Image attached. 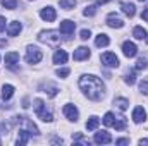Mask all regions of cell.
<instances>
[{"instance_id":"1","label":"cell","mask_w":148,"mask_h":146,"mask_svg":"<svg viewBox=\"0 0 148 146\" xmlns=\"http://www.w3.org/2000/svg\"><path fill=\"white\" fill-rule=\"evenodd\" d=\"M79 88L81 91L93 102H100L103 96H105V84L97 77V76H83L79 79Z\"/></svg>"},{"instance_id":"2","label":"cell","mask_w":148,"mask_h":146,"mask_svg":"<svg viewBox=\"0 0 148 146\" xmlns=\"http://www.w3.org/2000/svg\"><path fill=\"white\" fill-rule=\"evenodd\" d=\"M38 40H40L41 43L50 45V46H57V45H60V41H62V38H60V31H55V29L41 31V33L38 35Z\"/></svg>"},{"instance_id":"3","label":"cell","mask_w":148,"mask_h":146,"mask_svg":"<svg viewBox=\"0 0 148 146\" xmlns=\"http://www.w3.org/2000/svg\"><path fill=\"white\" fill-rule=\"evenodd\" d=\"M14 124H17L21 129H26L28 132H31V136H38L40 134V131H38V127L28 119V117H24V115H19V117H14Z\"/></svg>"},{"instance_id":"4","label":"cell","mask_w":148,"mask_h":146,"mask_svg":"<svg viewBox=\"0 0 148 146\" xmlns=\"http://www.w3.org/2000/svg\"><path fill=\"white\" fill-rule=\"evenodd\" d=\"M35 112H36V115L43 120V122H52L53 120V117H52V113L47 110V105L43 103V100H35Z\"/></svg>"},{"instance_id":"5","label":"cell","mask_w":148,"mask_h":146,"mask_svg":"<svg viewBox=\"0 0 148 146\" xmlns=\"http://www.w3.org/2000/svg\"><path fill=\"white\" fill-rule=\"evenodd\" d=\"M41 59H43L41 50L36 48V46H33V45H29L28 50H26V62H28V64H38Z\"/></svg>"},{"instance_id":"6","label":"cell","mask_w":148,"mask_h":146,"mask_svg":"<svg viewBox=\"0 0 148 146\" xmlns=\"http://www.w3.org/2000/svg\"><path fill=\"white\" fill-rule=\"evenodd\" d=\"M102 64H103L105 67H119V59H117L115 53L107 52V53L102 55Z\"/></svg>"},{"instance_id":"7","label":"cell","mask_w":148,"mask_h":146,"mask_svg":"<svg viewBox=\"0 0 148 146\" xmlns=\"http://www.w3.org/2000/svg\"><path fill=\"white\" fill-rule=\"evenodd\" d=\"M40 17H41L43 21H47V23H52V21H55L57 12H55L53 7H43V9L40 10Z\"/></svg>"},{"instance_id":"8","label":"cell","mask_w":148,"mask_h":146,"mask_svg":"<svg viewBox=\"0 0 148 146\" xmlns=\"http://www.w3.org/2000/svg\"><path fill=\"white\" fill-rule=\"evenodd\" d=\"M107 24H109L110 28H114V29H121V28L124 26V21H122L115 12H110V14L107 16Z\"/></svg>"},{"instance_id":"9","label":"cell","mask_w":148,"mask_h":146,"mask_svg":"<svg viewBox=\"0 0 148 146\" xmlns=\"http://www.w3.org/2000/svg\"><path fill=\"white\" fill-rule=\"evenodd\" d=\"M93 141H95L97 145H109V143H112V136L107 131H100V132H95Z\"/></svg>"},{"instance_id":"10","label":"cell","mask_w":148,"mask_h":146,"mask_svg":"<svg viewBox=\"0 0 148 146\" xmlns=\"http://www.w3.org/2000/svg\"><path fill=\"white\" fill-rule=\"evenodd\" d=\"M122 53H124L127 59H131V57H134V55L138 53V46H136L133 41H124V45H122Z\"/></svg>"},{"instance_id":"11","label":"cell","mask_w":148,"mask_h":146,"mask_svg":"<svg viewBox=\"0 0 148 146\" xmlns=\"http://www.w3.org/2000/svg\"><path fill=\"white\" fill-rule=\"evenodd\" d=\"M74 29H76V23H73V21H62L60 23V33L62 35H66V36H71L74 33Z\"/></svg>"},{"instance_id":"12","label":"cell","mask_w":148,"mask_h":146,"mask_svg":"<svg viewBox=\"0 0 148 146\" xmlns=\"http://www.w3.org/2000/svg\"><path fill=\"white\" fill-rule=\"evenodd\" d=\"M64 115L69 119V120H73V122H76L77 120V117H79V112H77V108L74 107V105H64Z\"/></svg>"},{"instance_id":"13","label":"cell","mask_w":148,"mask_h":146,"mask_svg":"<svg viewBox=\"0 0 148 146\" xmlns=\"http://www.w3.org/2000/svg\"><path fill=\"white\" fill-rule=\"evenodd\" d=\"M90 57V48L88 46H79L77 50H74V53H73V59L74 60H84V59H88Z\"/></svg>"},{"instance_id":"14","label":"cell","mask_w":148,"mask_h":146,"mask_svg":"<svg viewBox=\"0 0 148 146\" xmlns=\"http://www.w3.org/2000/svg\"><path fill=\"white\" fill-rule=\"evenodd\" d=\"M145 119H147V112H145L143 107H136V108L133 110V120H134L136 124L145 122Z\"/></svg>"},{"instance_id":"15","label":"cell","mask_w":148,"mask_h":146,"mask_svg":"<svg viewBox=\"0 0 148 146\" xmlns=\"http://www.w3.org/2000/svg\"><path fill=\"white\" fill-rule=\"evenodd\" d=\"M21 29H23V24H21L19 21H14V23L9 24L7 33H9V36H17V35L21 33Z\"/></svg>"},{"instance_id":"16","label":"cell","mask_w":148,"mask_h":146,"mask_svg":"<svg viewBox=\"0 0 148 146\" xmlns=\"http://www.w3.org/2000/svg\"><path fill=\"white\" fill-rule=\"evenodd\" d=\"M40 91H43V93H47L50 98H53V96H57L59 88L53 86V84H41V86H40Z\"/></svg>"},{"instance_id":"17","label":"cell","mask_w":148,"mask_h":146,"mask_svg":"<svg viewBox=\"0 0 148 146\" xmlns=\"http://www.w3.org/2000/svg\"><path fill=\"white\" fill-rule=\"evenodd\" d=\"M67 62V52L66 50H57L55 55H53V64L60 65V64H66Z\"/></svg>"},{"instance_id":"18","label":"cell","mask_w":148,"mask_h":146,"mask_svg":"<svg viewBox=\"0 0 148 146\" xmlns=\"http://www.w3.org/2000/svg\"><path fill=\"white\" fill-rule=\"evenodd\" d=\"M121 9H122V12L127 16V17H133L134 14H136V7H134V3H131V2H124V3H121Z\"/></svg>"},{"instance_id":"19","label":"cell","mask_w":148,"mask_h":146,"mask_svg":"<svg viewBox=\"0 0 148 146\" xmlns=\"http://www.w3.org/2000/svg\"><path fill=\"white\" fill-rule=\"evenodd\" d=\"M3 60H5V64H7L9 67H12L14 64H17V62H19V53H17V52H10V53H7V55H5V59H3Z\"/></svg>"},{"instance_id":"20","label":"cell","mask_w":148,"mask_h":146,"mask_svg":"<svg viewBox=\"0 0 148 146\" xmlns=\"http://www.w3.org/2000/svg\"><path fill=\"white\" fill-rule=\"evenodd\" d=\"M14 91H16V89H14L12 84H3V86H2V98H3V100H10L12 95H14Z\"/></svg>"},{"instance_id":"21","label":"cell","mask_w":148,"mask_h":146,"mask_svg":"<svg viewBox=\"0 0 148 146\" xmlns=\"http://www.w3.org/2000/svg\"><path fill=\"white\" fill-rule=\"evenodd\" d=\"M29 138H31V132H28L26 129H19V138H17V145H19V146L26 145V143L29 141Z\"/></svg>"},{"instance_id":"22","label":"cell","mask_w":148,"mask_h":146,"mask_svg":"<svg viewBox=\"0 0 148 146\" xmlns=\"http://www.w3.org/2000/svg\"><path fill=\"white\" fill-rule=\"evenodd\" d=\"M110 43V40H109V36L105 35V33H100L98 36L95 38V45L98 46V48H102V46H107Z\"/></svg>"},{"instance_id":"23","label":"cell","mask_w":148,"mask_h":146,"mask_svg":"<svg viewBox=\"0 0 148 146\" xmlns=\"http://www.w3.org/2000/svg\"><path fill=\"white\" fill-rule=\"evenodd\" d=\"M114 105L121 110H127L129 108V100L127 98H115L114 100Z\"/></svg>"},{"instance_id":"24","label":"cell","mask_w":148,"mask_h":146,"mask_svg":"<svg viewBox=\"0 0 148 146\" xmlns=\"http://www.w3.org/2000/svg\"><path fill=\"white\" fill-rule=\"evenodd\" d=\"M133 36L136 38V40H145V38H147V29L141 28V26H136V28L133 29Z\"/></svg>"},{"instance_id":"25","label":"cell","mask_w":148,"mask_h":146,"mask_svg":"<svg viewBox=\"0 0 148 146\" xmlns=\"http://www.w3.org/2000/svg\"><path fill=\"white\" fill-rule=\"evenodd\" d=\"M98 122H100V119H98V117H95V115H93V117H90V119H88V122H86V129H88V131H95V129L98 127Z\"/></svg>"},{"instance_id":"26","label":"cell","mask_w":148,"mask_h":146,"mask_svg":"<svg viewBox=\"0 0 148 146\" xmlns=\"http://www.w3.org/2000/svg\"><path fill=\"white\" fill-rule=\"evenodd\" d=\"M126 126H127L126 117H117V120H114V127H115V131H122V129H126Z\"/></svg>"},{"instance_id":"27","label":"cell","mask_w":148,"mask_h":146,"mask_svg":"<svg viewBox=\"0 0 148 146\" xmlns=\"http://www.w3.org/2000/svg\"><path fill=\"white\" fill-rule=\"evenodd\" d=\"M59 3H60V9L71 10V9H74V5H76V0H60Z\"/></svg>"},{"instance_id":"28","label":"cell","mask_w":148,"mask_h":146,"mask_svg":"<svg viewBox=\"0 0 148 146\" xmlns=\"http://www.w3.org/2000/svg\"><path fill=\"white\" fill-rule=\"evenodd\" d=\"M114 119H115L114 113H112V112H107V113L103 115V124H105V126H114Z\"/></svg>"},{"instance_id":"29","label":"cell","mask_w":148,"mask_h":146,"mask_svg":"<svg viewBox=\"0 0 148 146\" xmlns=\"http://www.w3.org/2000/svg\"><path fill=\"white\" fill-rule=\"evenodd\" d=\"M2 5L5 7V9H16L17 7V0H2Z\"/></svg>"},{"instance_id":"30","label":"cell","mask_w":148,"mask_h":146,"mask_svg":"<svg viewBox=\"0 0 148 146\" xmlns=\"http://www.w3.org/2000/svg\"><path fill=\"white\" fill-rule=\"evenodd\" d=\"M147 59H138V62H136V71H143V69H147Z\"/></svg>"},{"instance_id":"31","label":"cell","mask_w":148,"mask_h":146,"mask_svg":"<svg viewBox=\"0 0 148 146\" xmlns=\"http://www.w3.org/2000/svg\"><path fill=\"white\" fill-rule=\"evenodd\" d=\"M124 81H126L129 86H133V84L136 83V74H134V72H129L127 76H126V77H124Z\"/></svg>"},{"instance_id":"32","label":"cell","mask_w":148,"mask_h":146,"mask_svg":"<svg viewBox=\"0 0 148 146\" xmlns=\"http://www.w3.org/2000/svg\"><path fill=\"white\" fill-rule=\"evenodd\" d=\"M97 14V5H88L86 9H84V16H95Z\"/></svg>"},{"instance_id":"33","label":"cell","mask_w":148,"mask_h":146,"mask_svg":"<svg viewBox=\"0 0 148 146\" xmlns=\"http://www.w3.org/2000/svg\"><path fill=\"white\" fill-rule=\"evenodd\" d=\"M71 74V69H67V67H62V69H57V76L59 77H67Z\"/></svg>"},{"instance_id":"34","label":"cell","mask_w":148,"mask_h":146,"mask_svg":"<svg viewBox=\"0 0 148 146\" xmlns=\"http://www.w3.org/2000/svg\"><path fill=\"white\" fill-rule=\"evenodd\" d=\"M140 91L143 95H148V81H140Z\"/></svg>"},{"instance_id":"35","label":"cell","mask_w":148,"mask_h":146,"mask_svg":"<svg viewBox=\"0 0 148 146\" xmlns=\"http://www.w3.org/2000/svg\"><path fill=\"white\" fill-rule=\"evenodd\" d=\"M90 36H91L90 29H83V31L79 33V38H81V40H84V41H86V40H90Z\"/></svg>"},{"instance_id":"36","label":"cell","mask_w":148,"mask_h":146,"mask_svg":"<svg viewBox=\"0 0 148 146\" xmlns=\"http://www.w3.org/2000/svg\"><path fill=\"white\" fill-rule=\"evenodd\" d=\"M3 31H5V17L0 16V33H3Z\"/></svg>"},{"instance_id":"37","label":"cell","mask_w":148,"mask_h":146,"mask_svg":"<svg viewBox=\"0 0 148 146\" xmlns=\"http://www.w3.org/2000/svg\"><path fill=\"white\" fill-rule=\"evenodd\" d=\"M141 19H143V21H147V23H148V9H145V10L141 12Z\"/></svg>"},{"instance_id":"38","label":"cell","mask_w":148,"mask_h":146,"mask_svg":"<svg viewBox=\"0 0 148 146\" xmlns=\"http://www.w3.org/2000/svg\"><path fill=\"white\" fill-rule=\"evenodd\" d=\"M115 145H129V139H117Z\"/></svg>"},{"instance_id":"39","label":"cell","mask_w":148,"mask_h":146,"mask_svg":"<svg viewBox=\"0 0 148 146\" xmlns=\"http://www.w3.org/2000/svg\"><path fill=\"white\" fill-rule=\"evenodd\" d=\"M140 145H148V139H140Z\"/></svg>"},{"instance_id":"40","label":"cell","mask_w":148,"mask_h":146,"mask_svg":"<svg viewBox=\"0 0 148 146\" xmlns=\"http://www.w3.org/2000/svg\"><path fill=\"white\" fill-rule=\"evenodd\" d=\"M5 45H7V41L5 40H0V46H5Z\"/></svg>"},{"instance_id":"41","label":"cell","mask_w":148,"mask_h":146,"mask_svg":"<svg viewBox=\"0 0 148 146\" xmlns=\"http://www.w3.org/2000/svg\"><path fill=\"white\" fill-rule=\"evenodd\" d=\"M107 2H110V0H98V3H107Z\"/></svg>"},{"instance_id":"42","label":"cell","mask_w":148,"mask_h":146,"mask_svg":"<svg viewBox=\"0 0 148 146\" xmlns=\"http://www.w3.org/2000/svg\"><path fill=\"white\" fill-rule=\"evenodd\" d=\"M140 2H147V0H140Z\"/></svg>"},{"instance_id":"43","label":"cell","mask_w":148,"mask_h":146,"mask_svg":"<svg viewBox=\"0 0 148 146\" xmlns=\"http://www.w3.org/2000/svg\"><path fill=\"white\" fill-rule=\"evenodd\" d=\"M0 143H2V141H0Z\"/></svg>"}]
</instances>
